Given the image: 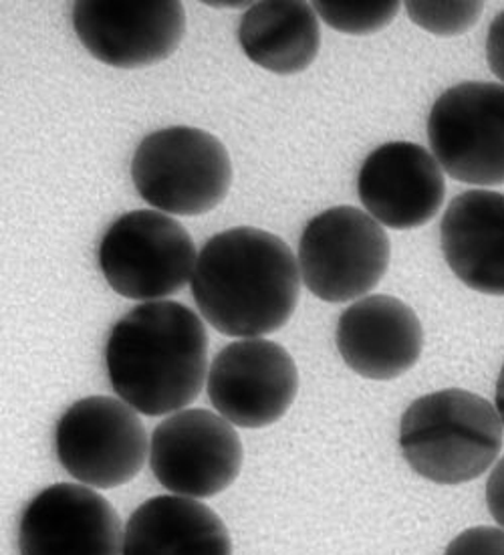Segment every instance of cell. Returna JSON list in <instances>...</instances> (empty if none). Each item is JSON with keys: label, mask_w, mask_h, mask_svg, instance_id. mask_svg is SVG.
Listing matches in <instances>:
<instances>
[{"label": "cell", "mask_w": 504, "mask_h": 555, "mask_svg": "<svg viewBox=\"0 0 504 555\" xmlns=\"http://www.w3.org/2000/svg\"><path fill=\"white\" fill-rule=\"evenodd\" d=\"M299 261L287 243L257 227L215 234L190 281L202 320L222 336L264 337L285 327L301 297Z\"/></svg>", "instance_id": "cell-1"}, {"label": "cell", "mask_w": 504, "mask_h": 555, "mask_svg": "<svg viewBox=\"0 0 504 555\" xmlns=\"http://www.w3.org/2000/svg\"><path fill=\"white\" fill-rule=\"evenodd\" d=\"M107 378L138 414L188 409L208 378V332L196 311L172 299L140 304L112 327Z\"/></svg>", "instance_id": "cell-2"}, {"label": "cell", "mask_w": 504, "mask_h": 555, "mask_svg": "<svg viewBox=\"0 0 504 555\" xmlns=\"http://www.w3.org/2000/svg\"><path fill=\"white\" fill-rule=\"evenodd\" d=\"M503 442V421L494 404L464 388L419 396L400 421L405 463L436 485L475 481L494 467Z\"/></svg>", "instance_id": "cell-3"}, {"label": "cell", "mask_w": 504, "mask_h": 555, "mask_svg": "<svg viewBox=\"0 0 504 555\" xmlns=\"http://www.w3.org/2000/svg\"><path fill=\"white\" fill-rule=\"evenodd\" d=\"M133 189L154 210L201 217L231 192L232 160L215 133L170 126L147 133L131 158Z\"/></svg>", "instance_id": "cell-4"}, {"label": "cell", "mask_w": 504, "mask_h": 555, "mask_svg": "<svg viewBox=\"0 0 504 555\" xmlns=\"http://www.w3.org/2000/svg\"><path fill=\"white\" fill-rule=\"evenodd\" d=\"M196 261L186 227L154 208L121 215L101 238V275L117 295L142 304L182 292Z\"/></svg>", "instance_id": "cell-5"}, {"label": "cell", "mask_w": 504, "mask_h": 555, "mask_svg": "<svg viewBox=\"0 0 504 555\" xmlns=\"http://www.w3.org/2000/svg\"><path fill=\"white\" fill-rule=\"evenodd\" d=\"M388 233L365 210L332 206L307 222L297 261L302 285L327 304L367 297L388 273Z\"/></svg>", "instance_id": "cell-6"}, {"label": "cell", "mask_w": 504, "mask_h": 555, "mask_svg": "<svg viewBox=\"0 0 504 555\" xmlns=\"http://www.w3.org/2000/svg\"><path fill=\"white\" fill-rule=\"evenodd\" d=\"M55 453L75 481L116 489L142 473L150 439L140 414L121 398L87 396L61 414Z\"/></svg>", "instance_id": "cell-7"}, {"label": "cell", "mask_w": 504, "mask_h": 555, "mask_svg": "<svg viewBox=\"0 0 504 555\" xmlns=\"http://www.w3.org/2000/svg\"><path fill=\"white\" fill-rule=\"evenodd\" d=\"M245 463L236 426L218 412L184 409L166 416L150 439V468L172 495L217 498L231 489Z\"/></svg>", "instance_id": "cell-8"}, {"label": "cell", "mask_w": 504, "mask_h": 555, "mask_svg": "<svg viewBox=\"0 0 504 555\" xmlns=\"http://www.w3.org/2000/svg\"><path fill=\"white\" fill-rule=\"evenodd\" d=\"M428 144L444 175L473 186L504 184V86L462 81L434 102Z\"/></svg>", "instance_id": "cell-9"}, {"label": "cell", "mask_w": 504, "mask_h": 555, "mask_svg": "<svg viewBox=\"0 0 504 555\" xmlns=\"http://www.w3.org/2000/svg\"><path fill=\"white\" fill-rule=\"evenodd\" d=\"M206 392L222 418L259 430L279 423L299 392L293 356L267 337L236 339L210 362Z\"/></svg>", "instance_id": "cell-10"}, {"label": "cell", "mask_w": 504, "mask_h": 555, "mask_svg": "<svg viewBox=\"0 0 504 555\" xmlns=\"http://www.w3.org/2000/svg\"><path fill=\"white\" fill-rule=\"evenodd\" d=\"M72 21L89 55L116 69L161 63L186 35L180 0H77Z\"/></svg>", "instance_id": "cell-11"}, {"label": "cell", "mask_w": 504, "mask_h": 555, "mask_svg": "<svg viewBox=\"0 0 504 555\" xmlns=\"http://www.w3.org/2000/svg\"><path fill=\"white\" fill-rule=\"evenodd\" d=\"M116 507L81 482H55L37 493L18 526L21 555H121Z\"/></svg>", "instance_id": "cell-12"}, {"label": "cell", "mask_w": 504, "mask_h": 555, "mask_svg": "<svg viewBox=\"0 0 504 555\" xmlns=\"http://www.w3.org/2000/svg\"><path fill=\"white\" fill-rule=\"evenodd\" d=\"M358 194L363 210L382 227L418 229L444 205V170L430 150L414 142H388L361 164Z\"/></svg>", "instance_id": "cell-13"}, {"label": "cell", "mask_w": 504, "mask_h": 555, "mask_svg": "<svg viewBox=\"0 0 504 555\" xmlns=\"http://www.w3.org/2000/svg\"><path fill=\"white\" fill-rule=\"evenodd\" d=\"M335 344L344 364L365 380H396L418 364L424 327L416 311L386 293L361 297L337 320Z\"/></svg>", "instance_id": "cell-14"}, {"label": "cell", "mask_w": 504, "mask_h": 555, "mask_svg": "<svg viewBox=\"0 0 504 555\" xmlns=\"http://www.w3.org/2000/svg\"><path fill=\"white\" fill-rule=\"evenodd\" d=\"M440 245L461 283L504 297V194L473 189L454 196L440 222Z\"/></svg>", "instance_id": "cell-15"}, {"label": "cell", "mask_w": 504, "mask_h": 555, "mask_svg": "<svg viewBox=\"0 0 504 555\" xmlns=\"http://www.w3.org/2000/svg\"><path fill=\"white\" fill-rule=\"evenodd\" d=\"M121 555H232L231 531L198 499L158 495L131 513Z\"/></svg>", "instance_id": "cell-16"}, {"label": "cell", "mask_w": 504, "mask_h": 555, "mask_svg": "<svg viewBox=\"0 0 504 555\" xmlns=\"http://www.w3.org/2000/svg\"><path fill=\"white\" fill-rule=\"evenodd\" d=\"M238 43L248 61L274 75L302 74L321 49V23L305 0H260L245 11Z\"/></svg>", "instance_id": "cell-17"}, {"label": "cell", "mask_w": 504, "mask_h": 555, "mask_svg": "<svg viewBox=\"0 0 504 555\" xmlns=\"http://www.w3.org/2000/svg\"><path fill=\"white\" fill-rule=\"evenodd\" d=\"M319 21L344 35H374L391 25L402 2L398 0H318L313 2Z\"/></svg>", "instance_id": "cell-18"}, {"label": "cell", "mask_w": 504, "mask_h": 555, "mask_svg": "<svg viewBox=\"0 0 504 555\" xmlns=\"http://www.w3.org/2000/svg\"><path fill=\"white\" fill-rule=\"evenodd\" d=\"M403 7L416 27L438 37H456L473 29L484 11V2L476 0H410Z\"/></svg>", "instance_id": "cell-19"}, {"label": "cell", "mask_w": 504, "mask_h": 555, "mask_svg": "<svg viewBox=\"0 0 504 555\" xmlns=\"http://www.w3.org/2000/svg\"><path fill=\"white\" fill-rule=\"evenodd\" d=\"M444 555H504V529L490 526L464 529L448 543Z\"/></svg>", "instance_id": "cell-20"}, {"label": "cell", "mask_w": 504, "mask_h": 555, "mask_svg": "<svg viewBox=\"0 0 504 555\" xmlns=\"http://www.w3.org/2000/svg\"><path fill=\"white\" fill-rule=\"evenodd\" d=\"M487 61L490 72L496 75L504 86V11L490 23L487 35Z\"/></svg>", "instance_id": "cell-21"}, {"label": "cell", "mask_w": 504, "mask_h": 555, "mask_svg": "<svg viewBox=\"0 0 504 555\" xmlns=\"http://www.w3.org/2000/svg\"><path fill=\"white\" fill-rule=\"evenodd\" d=\"M487 505L492 519L504 529V456L490 470L487 481Z\"/></svg>", "instance_id": "cell-22"}, {"label": "cell", "mask_w": 504, "mask_h": 555, "mask_svg": "<svg viewBox=\"0 0 504 555\" xmlns=\"http://www.w3.org/2000/svg\"><path fill=\"white\" fill-rule=\"evenodd\" d=\"M494 409L499 412V416H501V421H503L504 426V365L503 370H501V374H499V380H496V396H494Z\"/></svg>", "instance_id": "cell-23"}, {"label": "cell", "mask_w": 504, "mask_h": 555, "mask_svg": "<svg viewBox=\"0 0 504 555\" xmlns=\"http://www.w3.org/2000/svg\"><path fill=\"white\" fill-rule=\"evenodd\" d=\"M206 4L217 9H243V7H250L253 2H206Z\"/></svg>", "instance_id": "cell-24"}]
</instances>
